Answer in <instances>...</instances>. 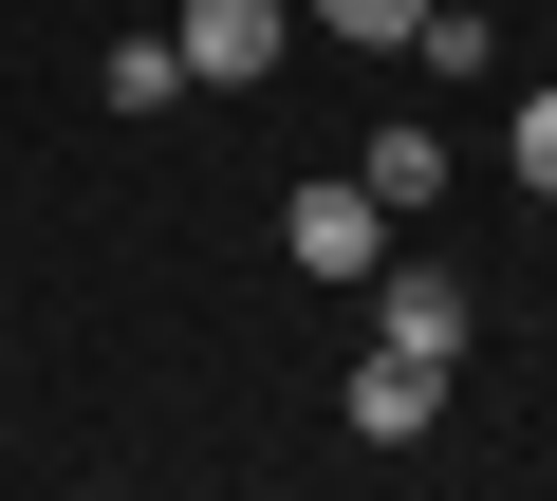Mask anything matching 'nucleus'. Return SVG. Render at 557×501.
Wrapping results in <instances>:
<instances>
[{"instance_id":"obj_2","label":"nucleus","mask_w":557,"mask_h":501,"mask_svg":"<svg viewBox=\"0 0 557 501\" xmlns=\"http://www.w3.org/2000/svg\"><path fill=\"white\" fill-rule=\"evenodd\" d=\"M278 241H298V279H372V261H391V204H372V186H298Z\"/></svg>"},{"instance_id":"obj_4","label":"nucleus","mask_w":557,"mask_h":501,"mask_svg":"<svg viewBox=\"0 0 557 501\" xmlns=\"http://www.w3.org/2000/svg\"><path fill=\"white\" fill-rule=\"evenodd\" d=\"M372 335L446 372V353H465V279H446V261H372Z\"/></svg>"},{"instance_id":"obj_6","label":"nucleus","mask_w":557,"mask_h":501,"mask_svg":"<svg viewBox=\"0 0 557 501\" xmlns=\"http://www.w3.org/2000/svg\"><path fill=\"white\" fill-rule=\"evenodd\" d=\"M354 186H372V204H446V130H372Z\"/></svg>"},{"instance_id":"obj_3","label":"nucleus","mask_w":557,"mask_h":501,"mask_svg":"<svg viewBox=\"0 0 557 501\" xmlns=\"http://www.w3.org/2000/svg\"><path fill=\"white\" fill-rule=\"evenodd\" d=\"M335 409H354V446H428V427H446V372H428V353H391V335H372V353H354V390H335Z\"/></svg>"},{"instance_id":"obj_7","label":"nucleus","mask_w":557,"mask_h":501,"mask_svg":"<svg viewBox=\"0 0 557 501\" xmlns=\"http://www.w3.org/2000/svg\"><path fill=\"white\" fill-rule=\"evenodd\" d=\"M298 20L354 38V57H409V38H428V0H298Z\"/></svg>"},{"instance_id":"obj_8","label":"nucleus","mask_w":557,"mask_h":501,"mask_svg":"<svg viewBox=\"0 0 557 501\" xmlns=\"http://www.w3.org/2000/svg\"><path fill=\"white\" fill-rule=\"evenodd\" d=\"M502 167H520V186L557 204V93H520V130H502Z\"/></svg>"},{"instance_id":"obj_5","label":"nucleus","mask_w":557,"mask_h":501,"mask_svg":"<svg viewBox=\"0 0 557 501\" xmlns=\"http://www.w3.org/2000/svg\"><path fill=\"white\" fill-rule=\"evenodd\" d=\"M94 93L149 130V112H186V57H168V38H112V57H94Z\"/></svg>"},{"instance_id":"obj_1","label":"nucleus","mask_w":557,"mask_h":501,"mask_svg":"<svg viewBox=\"0 0 557 501\" xmlns=\"http://www.w3.org/2000/svg\"><path fill=\"white\" fill-rule=\"evenodd\" d=\"M168 57H186V93H242V75H278V57H298V0H186V20H168Z\"/></svg>"}]
</instances>
